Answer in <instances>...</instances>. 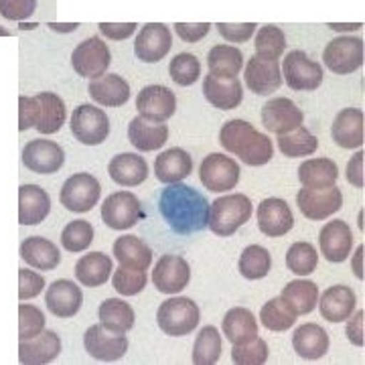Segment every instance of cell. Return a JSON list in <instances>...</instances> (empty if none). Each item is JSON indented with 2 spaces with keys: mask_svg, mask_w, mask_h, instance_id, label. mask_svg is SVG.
Masks as SVG:
<instances>
[{
  "mask_svg": "<svg viewBox=\"0 0 365 365\" xmlns=\"http://www.w3.org/2000/svg\"><path fill=\"white\" fill-rule=\"evenodd\" d=\"M136 110L146 120L167 122L177 110V98L165 86H146L136 98Z\"/></svg>",
  "mask_w": 365,
  "mask_h": 365,
  "instance_id": "ffe728a7",
  "label": "cell"
},
{
  "mask_svg": "<svg viewBox=\"0 0 365 365\" xmlns=\"http://www.w3.org/2000/svg\"><path fill=\"white\" fill-rule=\"evenodd\" d=\"M93 242V227L90 222L86 220H78V222L67 223L66 230L61 232V244L67 252H83L90 248Z\"/></svg>",
  "mask_w": 365,
  "mask_h": 365,
  "instance_id": "681fc988",
  "label": "cell"
},
{
  "mask_svg": "<svg viewBox=\"0 0 365 365\" xmlns=\"http://www.w3.org/2000/svg\"><path fill=\"white\" fill-rule=\"evenodd\" d=\"M260 321L262 325L266 327L268 331H274V333H282V331H288L290 327L294 325L297 321V314L290 311L284 300L280 297L268 300L260 311Z\"/></svg>",
  "mask_w": 365,
  "mask_h": 365,
  "instance_id": "f6af8a7d",
  "label": "cell"
},
{
  "mask_svg": "<svg viewBox=\"0 0 365 365\" xmlns=\"http://www.w3.org/2000/svg\"><path fill=\"white\" fill-rule=\"evenodd\" d=\"M258 25L256 23H217V31L230 43H246L252 39Z\"/></svg>",
  "mask_w": 365,
  "mask_h": 365,
  "instance_id": "9f6ffc18",
  "label": "cell"
},
{
  "mask_svg": "<svg viewBox=\"0 0 365 365\" xmlns=\"http://www.w3.org/2000/svg\"><path fill=\"white\" fill-rule=\"evenodd\" d=\"M167 138H169V126H165V122L136 116L128 126V140L140 153L157 150L160 146H165Z\"/></svg>",
  "mask_w": 365,
  "mask_h": 365,
  "instance_id": "f1b7e54d",
  "label": "cell"
},
{
  "mask_svg": "<svg viewBox=\"0 0 365 365\" xmlns=\"http://www.w3.org/2000/svg\"><path fill=\"white\" fill-rule=\"evenodd\" d=\"M207 67L215 78H237L244 67V53L234 45H215L207 55Z\"/></svg>",
  "mask_w": 365,
  "mask_h": 365,
  "instance_id": "ab89813d",
  "label": "cell"
},
{
  "mask_svg": "<svg viewBox=\"0 0 365 365\" xmlns=\"http://www.w3.org/2000/svg\"><path fill=\"white\" fill-rule=\"evenodd\" d=\"M21 258L31 268H37L41 272H49V270L59 266L61 254L53 242L39 237V235H31L21 244Z\"/></svg>",
  "mask_w": 365,
  "mask_h": 365,
  "instance_id": "1f68e13d",
  "label": "cell"
},
{
  "mask_svg": "<svg viewBox=\"0 0 365 365\" xmlns=\"http://www.w3.org/2000/svg\"><path fill=\"white\" fill-rule=\"evenodd\" d=\"M112 63V55L104 41L100 37H90L81 41L71 53V66L78 76L86 79H96L104 76Z\"/></svg>",
  "mask_w": 365,
  "mask_h": 365,
  "instance_id": "9c48e42d",
  "label": "cell"
},
{
  "mask_svg": "<svg viewBox=\"0 0 365 365\" xmlns=\"http://www.w3.org/2000/svg\"><path fill=\"white\" fill-rule=\"evenodd\" d=\"M51 211V197L39 185H21L19 187V223L37 225Z\"/></svg>",
  "mask_w": 365,
  "mask_h": 365,
  "instance_id": "484cf974",
  "label": "cell"
},
{
  "mask_svg": "<svg viewBox=\"0 0 365 365\" xmlns=\"http://www.w3.org/2000/svg\"><path fill=\"white\" fill-rule=\"evenodd\" d=\"M339 179V167L331 158H309L299 167V181L307 189L333 187Z\"/></svg>",
  "mask_w": 365,
  "mask_h": 365,
  "instance_id": "d590c367",
  "label": "cell"
},
{
  "mask_svg": "<svg viewBox=\"0 0 365 365\" xmlns=\"http://www.w3.org/2000/svg\"><path fill=\"white\" fill-rule=\"evenodd\" d=\"M220 143L227 153L235 155L250 167L268 165L274 157V146L268 134L258 132L246 120L225 122L220 132Z\"/></svg>",
  "mask_w": 365,
  "mask_h": 365,
  "instance_id": "7a4b0ae2",
  "label": "cell"
},
{
  "mask_svg": "<svg viewBox=\"0 0 365 365\" xmlns=\"http://www.w3.org/2000/svg\"><path fill=\"white\" fill-rule=\"evenodd\" d=\"M222 329L223 335L234 345H240V343H246V341L258 337V321H256L254 313L244 309V307L230 309L223 317Z\"/></svg>",
  "mask_w": 365,
  "mask_h": 365,
  "instance_id": "8d00e7d4",
  "label": "cell"
},
{
  "mask_svg": "<svg viewBox=\"0 0 365 365\" xmlns=\"http://www.w3.org/2000/svg\"><path fill=\"white\" fill-rule=\"evenodd\" d=\"M347 182L353 185L355 189L364 187V153H355V157L347 165Z\"/></svg>",
  "mask_w": 365,
  "mask_h": 365,
  "instance_id": "94428289",
  "label": "cell"
},
{
  "mask_svg": "<svg viewBox=\"0 0 365 365\" xmlns=\"http://www.w3.org/2000/svg\"><path fill=\"white\" fill-rule=\"evenodd\" d=\"M98 317H100V325H104L114 333L126 335L134 327V311L130 304L122 299H106L100 304Z\"/></svg>",
  "mask_w": 365,
  "mask_h": 365,
  "instance_id": "60d3db41",
  "label": "cell"
},
{
  "mask_svg": "<svg viewBox=\"0 0 365 365\" xmlns=\"http://www.w3.org/2000/svg\"><path fill=\"white\" fill-rule=\"evenodd\" d=\"M83 345L93 359L106 364L122 359L128 351V339L124 337V333H114L104 325H91L86 331Z\"/></svg>",
  "mask_w": 365,
  "mask_h": 365,
  "instance_id": "4fadbf2b",
  "label": "cell"
},
{
  "mask_svg": "<svg viewBox=\"0 0 365 365\" xmlns=\"http://www.w3.org/2000/svg\"><path fill=\"white\" fill-rule=\"evenodd\" d=\"M66 102L51 91H43L33 98H19V130L37 128L41 134H55L66 122Z\"/></svg>",
  "mask_w": 365,
  "mask_h": 365,
  "instance_id": "3957f363",
  "label": "cell"
},
{
  "mask_svg": "<svg viewBox=\"0 0 365 365\" xmlns=\"http://www.w3.org/2000/svg\"><path fill=\"white\" fill-rule=\"evenodd\" d=\"M170 47H173V35L169 26L163 23H146L134 41V53L138 61L144 63H158L160 59L167 57Z\"/></svg>",
  "mask_w": 365,
  "mask_h": 365,
  "instance_id": "9a60e30c",
  "label": "cell"
},
{
  "mask_svg": "<svg viewBox=\"0 0 365 365\" xmlns=\"http://www.w3.org/2000/svg\"><path fill=\"white\" fill-rule=\"evenodd\" d=\"M71 134L86 146H98L110 134V120L104 110L90 104H81L71 116Z\"/></svg>",
  "mask_w": 365,
  "mask_h": 365,
  "instance_id": "ba28073f",
  "label": "cell"
},
{
  "mask_svg": "<svg viewBox=\"0 0 365 365\" xmlns=\"http://www.w3.org/2000/svg\"><path fill=\"white\" fill-rule=\"evenodd\" d=\"M203 96L217 110H235L244 100V86L237 78H215L209 73L203 79Z\"/></svg>",
  "mask_w": 365,
  "mask_h": 365,
  "instance_id": "d4e9b609",
  "label": "cell"
},
{
  "mask_svg": "<svg viewBox=\"0 0 365 365\" xmlns=\"http://www.w3.org/2000/svg\"><path fill=\"white\" fill-rule=\"evenodd\" d=\"M114 256L120 266L134 270H148L153 264V250L136 235H122L114 242Z\"/></svg>",
  "mask_w": 365,
  "mask_h": 365,
  "instance_id": "74e56055",
  "label": "cell"
},
{
  "mask_svg": "<svg viewBox=\"0 0 365 365\" xmlns=\"http://www.w3.org/2000/svg\"><path fill=\"white\" fill-rule=\"evenodd\" d=\"M43 329H45V314H43V311L33 307V304L23 302L19 307V337H21V341L39 335Z\"/></svg>",
  "mask_w": 365,
  "mask_h": 365,
  "instance_id": "f5cc1de1",
  "label": "cell"
},
{
  "mask_svg": "<svg viewBox=\"0 0 365 365\" xmlns=\"http://www.w3.org/2000/svg\"><path fill=\"white\" fill-rule=\"evenodd\" d=\"M102 187L90 173H78L69 177L61 187V205L73 213H88L98 205Z\"/></svg>",
  "mask_w": 365,
  "mask_h": 365,
  "instance_id": "52a82bcc",
  "label": "cell"
},
{
  "mask_svg": "<svg viewBox=\"0 0 365 365\" xmlns=\"http://www.w3.org/2000/svg\"><path fill=\"white\" fill-rule=\"evenodd\" d=\"M112 284L122 297H136L146 287V270H134V268L120 266L112 276Z\"/></svg>",
  "mask_w": 365,
  "mask_h": 365,
  "instance_id": "816d5d0a",
  "label": "cell"
},
{
  "mask_svg": "<svg viewBox=\"0 0 365 365\" xmlns=\"http://www.w3.org/2000/svg\"><path fill=\"white\" fill-rule=\"evenodd\" d=\"M37 9V0H0V14L6 21H25Z\"/></svg>",
  "mask_w": 365,
  "mask_h": 365,
  "instance_id": "11a10c76",
  "label": "cell"
},
{
  "mask_svg": "<svg viewBox=\"0 0 365 365\" xmlns=\"http://www.w3.org/2000/svg\"><path fill=\"white\" fill-rule=\"evenodd\" d=\"M108 173L112 181L122 185V187H136L143 185L148 177V165L140 155L134 153H122L110 160Z\"/></svg>",
  "mask_w": 365,
  "mask_h": 365,
  "instance_id": "4dcf8cb0",
  "label": "cell"
},
{
  "mask_svg": "<svg viewBox=\"0 0 365 365\" xmlns=\"http://www.w3.org/2000/svg\"><path fill=\"white\" fill-rule=\"evenodd\" d=\"M256 55L266 59H280L287 47V37L276 25H264L256 35Z\"/></svg>",
  "mask_w": 365,
  "mask_h": 365,
  "instance_id": "7dc6e473",
  "label": "cell"
},
{
  "mask_svg": "<svg viewBox=\"0 0 365 365\" xmlns=\"http://www.w3.org/2000/svg\"><path fill=\"white\" fill-rule=\"evenodd\" d=\"M331 29H335V31H355V29H361V25H359V23H357V25H343V26H339V25H331Z\"/></svg>",
  "mask_w": 365,
  "mask_h": 365,
  "instance_id": "be15d7a7",
  "label": "cell"
},
{
  "mask_svg": "<svg viewBox=\"0 0 365 365\" xmlns=\"http://www.w3.org/2000/svg\"><path fill=\"white\" fill-rule=\"evenodd\" d=\"M304 114L299 106L288 98H274L268 100L262 108V124L266 130L274 134H284L302 126Z\"/></svg>",
  "mask_w": 365,
  "mask_h": 365,
  "instance_id": "ac0fdd59",
  "label": "cell"
},
{
  "mask_svg": "<svg viewBox=\"0 0 365 365\" xmlns=\"http://www.w3.org/2000/svg\"><path fill=\"white\" fill-rule=\"evenodd\" d=\"M232 361L237 365H262L268 361V343L260 337L234 345Z\"/></svg>",
  "mask_w": 365,
  "mask_h": 365,
  "instance_id": "f907efd6",
  "label": "cell"
},
{
  "mask_svg": "<svg viewBox=\"0 0 365 365\" xmlns=\"http://www.w3.org/2000/svg\"><path fill=\"white\" fill-rule=\"evenodd\" d=\"M100 31L108 39L124 41L134 35L136 23H100Z\"/></svg>",
  "mask_w": 365,
  "mask_h": 365,
  "instance_id": "680465c9",
  "label": "cell"
},
{
  "mask_svg": "<svg viewBox=\"0 0 365 365\" xmlns=\"http://www.w3.org/2000/svg\"><path fill=\"white\" fill-rule=\"evenodd\" d=\"M292 347L302 359H321L329 351V335L323 327L304 323L292 333Z\"/></svg>",
  "mask_w": 365,
  "mask_h": 365,
  "instance_id": "836d02e7",
  "label": "cell"
},
{
  "mask_svg": "<svg viewBox=\"0 0 365 365\" xmlns=\"http://www.w3.org/2000/svg\"><path fill=\"white\" fill-rule=\"evenodd\" d=\"M240 274L248 280H260L264 276H268L272 268V256L270 252L262 246H248L242 252L240 262H237Z\"/></svg>",
  "mask_w": 365,
  "mask_h": 365,
  "instance_id": "ee69618b",
  "label": "cell"
},
{
  "mask_svg": "<svg viewBox=\"0 0 365 365\" xmlns=\"http://www.w3.org/2000/svg\"><path fill=\"white\" fill-rule=\"evenodd\" d=\"M45 304L55 317L69 319L79 313V309L83 304V292L71 280H55L51 287L47 288Z\"/></svg>",
  "mask_w": 365,
  "mask_h": 365,
  "instance_id": "cb8c5ba5",
  "label": "cell"
},
{
  "mask_svg": "<svg viewBox=\"0 0 365 365\" xmlns=\"http://www.w3.org/2000/svg\"><path fill=\"white\" fill-rule=\"evenodd\" d=\"M280 299L290 307V311L297 314H309L317 309L319 302V288L313 280H292L282 288Z\"/></svg>",
  "mask_w": 365,
  "mask_h": 365,
  "instance_id": "f35d334b",
  "label": "cell"
},
{
  "mask_svg": "<svg viewBox=\"0 0 365 365\" xmlns=\"http://www.w3.org/2000/svg\"><path fill=\"white\" fill-rule=\"evenodd\" d=\"M158 211L175 234L191 235L207 227L209 201L181 181L170 182L160 191Z\"/></svg>",
  "mask_w": 365,
  "mask_h": 365,
  "instance_id": "6da1fadb",
  "label": "cell"
},
{
  "mask_svg": "<svg viewBox=\"0 0 365 365\" xmlns=\"http://www.w3.org/2000/svg\"><path fill=\"white\" fill-rule=\"evenodd\" d=\"M361 256H364V246L355 250V258H353V270H355V276L357 278H364V272H361Z\"/></svg>",
  "mask_w": 365,
  "mask_h": 365,
  "instance_id": "6125c7cd",
  "label": "cell"
},
{
  "mask_svg": "<svg viewBox=\"0 0 365 365\" xmlns=\"http://www.w3.org/2000/svg\"><path fill=\"white\" fill-rule=\"evenodd\" d=\"M140 217H143V209H140L138 197L134 193L118 191L106 197L104 205H102V220L110 230H118V232L130 230L138 223Z\"/></svg>",
  "mask_w": 365,
  "mask_h": 365,
  "instance_id": "7c38bea8",
  "label": "cell"
},
{
  "mask_svg": "<svg viewBox=\"0 0 365 365\" xmlns=\"http://www.w3.org/2000/svg\"><path fill=\"white\" fill-rule=\"evenodd\" d=\"M191 170H193V158L182 148H169L155 160V175L165 185L182 181L185 177L191 175Z\"/></svg>",
  "mask_w": 365,
  "mask_h": 365,
  "instance_id": "d6a6232c",
  "label": "cell"
},
{
  "mask_svg": "<svg viewBox=\"0 0 365 365\" xmlns=\"http://www.w3.org/2000/svg\"><path fill=\"white\" fill-rule=\"evenodd\" d=\"M158 327L170 337H182L199 325V307L187 297H175L158 307Z\"/></svg>",
  "mask_w": 365,
  "mask_h": 365,
  "instance_id": "5b68a950",
  "label": "cell"
},
{
  "mask_svg": "<svg viewBox=\"0 0 365 365\" xmlns=\"http://www.w3.org/2000/svg\"><path fill=\"white\" fill-rule=\"evenodd\" d=\"M345 335H347V339L351 341L355 347H364V311H357L353 317L347 319Z\"/></svg>",
  "mask_w": 365,
  "mask_h": 365,
  "instance_id": "91938a15",
  "label": "cell"
},
{
  "mask_svg": "<svg viewBox=\"0 0 365 365\" xmlns=\"http://www.w3.org/2000/svg\"><path fill=\"white\" fill-rule=\"evenodd\" d=\"M333 143L341 148H361L364 144V112L357 108H345L333 120Z\"/></svg>",
  "mask_w": 365,
  "mask_h": 365,
  "instance_id": "83f0119b",
  "label": "cell"
},
{
  "mask_svg": "<svg viewBox=\"0 0 365 365\" xmlns=\"http://www.w3.org/2000/svg\"><path fill=\"white\" fill-rule=\"evenodd\" d=\"M244 78H246V86L256 96L274 93L282 86V73H280L278 59H266L260 55H254L246 63Z\"/></svg>",
  "mask_w": 365,
  "mask_h": 365,
  "instance_id": "d6986e66",
  "label": "cell"
},
{
  "mask_svg": "<svg viewBox=\"0 0 365 365\" xmlns=\"http://www.w3.org/2000/svg\"><path fill=\"white\" fill-rule=\"evenodd\" d=\"M199 179L203 182V187L213 193L232 191L240 182V167L234 158L213 153L203 158V163L199 167Z\"/></svg>",
  "mask_w": 365,
  "mask_h": 365,
  "instance_id": "8fae6325",
  "label": "cell"
},
{
  "mask_svg": "<svg viewBox=\"0 0 365 365\" xmlns=\"http://www.w3.org/2000/svg\"><path fill=\"white\" fill-rule=\"evenodd\" d=\"M61 353V339L55 331H41L31 339L21 341L19 345V361L26 365L51 364Z\"/></svg>",
  "mask_w": 365,
  "mask_h": 365,
  "instance_id": "603a6c76",
  "label": "cell"
},
{
  "mask_svg": "<svg viewBox=\"0 0 365 365\" xmlns=\"http://www.w3.org/2000/svg\"><path fill=\"white\" fill-rule=\"evenodd\" d=\"M222 357V337L213 325L203 327L193 345V364L213 365Z\"/></svg>",
  "mask_w": 365,
  "mask_h": 365,
  "instance_id": "7bdbcfd3",
  "label": "cell"
},
{
  "mask_svg": "<svg viewBox=\"0 0 365 365\" xmlns=\"http://www.w3.org/2000/svg\"><path fill=\"white\" fill-rule=\"evenodd\" d=\"M287 86L294 91H314L323 83V67L304 51H290L280 69Z\"/></svg>",
  "mask_w": 365,
  "mask_h": 365,
  "instance_id": "8992f818",
  "label": "cell"
},
{
  "mask_svg": "<svg viewBox=\"0 0 365 365\" xmlns=\"http://www.w3.org/2000/svg\"><path fill=\"white\" fill-rule=\"evenodd\" d=\"M325 66L337 76H349L364 66V41L359 37H337L323 51Z\"/></svg>",
  "mask_w": 365,
  "mask_h": 365,
  "instance_id": "30bf717a",
  "label": "cell"
},
{
  "mask_svg": "<svg viewBox=\"0 0 365 365\" xmlns=\"http://www.w3.org/2000/svg\"><path fill=\"white\" fill-rule=\"evenodd\" d=\"M278 148L284 157H311L314 150L319 148V140L304 126H299L294 130L278 134Z\"/></svg>",
  "mask_w": 365,
  "mask_h": 365,
  "instance_id": "b9f144b4",
  "label": "cell"
},
{
  "mask_svg": "<svg viewBox=\"0 0 365 365\" xmlns=\"http://www.w3.org/2000/svg\"><path fill=\"white\" fill-rule=\"evenodd\" d=\"M43 288H45V278L41 274L33 272L29 268H21L19 270V299H35V297H39Z\"/></svg>",
  "mask_w": 365,
  "mask_h": 365,
  "instance_id": "db71d44e",
  "label": "cell"
},
{
  "mask_svg": "<svg viewBox=\"0 0 365 365\" xmlns=\"http://www.w3.org/2000/svg\"><path fill=\"white\" fill-rule=\"evenodd\" d=\"M256 217H258L260 232L268 237H280V235L288 234L294 225V215L288 207V203L278 197L264 199L258 205Z\"/></svg>",
  "mask_w": 365,
  "mask_h": 365,
  "instance_id": "44dd1931",
  "label": "cell"
},
{
  "mask_svg": "<svg viewBox=\"0 0 365 365\" xmlns=\"http://www.w3.org/2000/svg\"><path fill=\"white\" fill-rule=\"evenodd\" d=\"M319 244L321 252L329 262H345L351 256L353 248V234L349 225L343 220H333L323 225L321 234H319Z\"/></svg>",
  "mask_w": 365,
  "mask_h": 365,
  "instance_id": "7402d4cb",
  "label": "cell"
},
{
  "mask_svg": "<svg viewBox=\"0 0 365 365\" xmlns=\"http://www.w3.org/2000/svg\"><path fill=\"white\" fill-rule=\"evenodd\" d=\"M66 153L53 140H31L23 148V165L37 175H53L63 167Z\"/></svg>",
  "mask_w": 365,
  "mask_h": 365,
  "instance_id": "e0dca14e",
  "label": "cell"
},
{
  "mask_svg": "<svg viewBox=\"0 0 365 365\" xmlns=\"http://www.w3.org/2000/svg\"><path fill=\"white\" fill-rule=\"evenodd\" d=\"M211 25L209 23H177L175 31L185 43H197L209 33Z\"/></svg>",
  "mask_w": 365,
  "mask_h": 365,
  "instance_id": "6f0895ef",
  "label": "cell"
},
{
  "mask_svg": "<svg viewBox=\"0 0 365 365\" xmlns=\"http://www.w3.org/2000/svg\"><path fill=\"white\" fill-rule=\"evenodd\" d=\"M169 76L177 86H193L201 78V63L191 53H179L169 66Z\"/></svg>",
  "mask_w": 365,
  "mask_h": 365,
  "instance_id": "c3c4849f",
  "label": "cell"
},
{
  "mask_svg": "<svg viewBox=\"0 0 365 365\" xmlns=\"http://www.w3.org/2000/svg\"><path fill=\"white\" fill-rule=\"evenodd\" d=\"M252 217V201L242 193L217 197L209 205L207 227L220 237L235 234Z\"/></svg>",
  "mask_w": 365,
  "mask_h": 365,
  "instance_id": "277c9868",
  "label": "cell"
},
{
  "mask_svg": "<svg viewBox=\"0 0 365 365\" xmlns=\"http://www.w3.org/2000/svg\"><path fill=\"white\" fill-rule=\"evenodd\" d=\"M112 272H114L112 258L106 256L104 252H90L81 256L76 264V278L83 287H102Z\"/></svg>",
  "mask_w": 365,
  "mask_h": 365,
  "instance_id": "e575fe53",
  "label": "cell"
},
{
  "mask_svg": "<svg viewBox=\"0 0 365 365\" xmlns=\"http://www.w3.org/2000/svg\"><path fill=\"white\" fill-rule=\"evenodd\" d=\"M288 270L297 276H309L317 270L319 266V254L317 248L309 242H297L292 244L287 252Z\"/></svg>",
  "mask_w": 365,
  "mask_h": 365,
  "instance_id": "bcb514c9",
  "label": "cell"
},
{
  "mask_svg": "<svg viewBox=\"0 0 365 365\" xmlns=\"http://www.w3.org/2000/svg\"><path fill=\"white\" fill-rule=\"evenodd\" d=\"M355 304H357V297L351 288L337 284V287L327 288L323 292L319 311L329 323H343L353 314Z\"/></svg>",
  "mask_w": 365,
  "mask_h": 365,
  "instance_id": "f546056e",
  "label": "cell"
},
{
  "mask_svg": "<svg viewBox=\"0 0 365 365\" xmlns=\"http://www.w3.org/2000/svg\"><path fill=\"white\" fill-rule=\"evenodd\" d=\"M88 93L93 102L106 108H120L130 100V86L118 73H104L100 78L91 79Z\"/></svg>",
  "mask_w": 365,
  "mask_h": 365,
  "instance_id": "4316f807",
  "label": "cell"
},
{
  "mask_svg": "<svg viewBox=\"0 0 365 365\" xmlns=\"http://www.w3.org/2000/svg\"><path fill=\"white\" fill-rule=\"evenodd\" d=\"M191 280V268L181 256H160L155 264L153 284L163 294H177L187 288Z\"/></svg>",
  "mask_w": 365,
  "mask_h": 365,
  "instance_id": "2e32d148",
  "label": "cell"
},
{
  "mask_svg": "<svg viewBox=\"0 0 365 365\" xmlns=\"http://www.w3.org/2000/svg\"><path fill=\"white\" fill-rule=\"evenodd\" d=\"M297 205L307 220L321 222L337 213L343 205V193L339 187H325V189H302L297 195Z\"/></svg>",
  "mask_w": 365,
  "mask_h": 365,
  "instance_id": "5bb4252c",
  "label": "cell"
}]
</instances>
